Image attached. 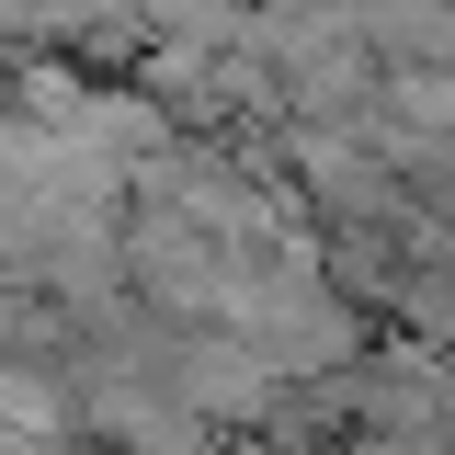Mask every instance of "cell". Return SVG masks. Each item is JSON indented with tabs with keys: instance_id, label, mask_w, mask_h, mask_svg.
<instances>
[{
	"instance_id": "obj_1",
	"label": "cell",
	"mask_w": 455,
	"mask_h": 455,
	"mask_svg": "<svg viewBox=\"0 0 455 455\" xmlns=\"http://www.w3.org/2000/svg\"><path fill=\"white\" fill-rule=\"evenodd\" d=\"M387 125H455V57H387Z\"/></svg>"
}]
</instances>
